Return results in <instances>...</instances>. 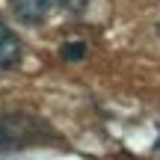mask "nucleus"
Wrapping results in <instances>:
<instances>
[{
    "mask_svg": "<svg viewBox=\"0 0 160 160\" xmlns=\"http://www.w3.org/2000/svg\"><path fill=\"white\" fill-rule=\"evenodd\" d=\"M57 139L45 119H36L30 113H3L0 116V154H12V151L36 148V145H48Z\"/></svg>",
    "mask_w": 160,
    "mask_h": 160,
    "instance_id": "1",
    "label": "nucleus"
},
{
    "mask_svg": "<svg viewBox=\"0 0 160 160\" xmlns=\"http://www.w3.org/2000/svg\"><path fill=\"white\" fill-rule=\"evenodd\" d=\"M12 12L21 18L24 24H42L48 18L59 15V12H77L83 9L89 0H9Z\"/></svg>",
    "mask_w": 160,
    "mask_h": 160,
    "instance_id": "2",
    "label": "nucleus"
},
{
    "mask_svg": "<svg viewBox=\"0 0 160 160\" xmlns=\"http://www.w3.org/2000/svg\"><path fill=\"white\" fill-rule=\"evenodd\" d=\"M18 59H21V42H18V36L0 21V71L15 68Z\"/></svg>",
    "mask_w": 160,
    "mask_h": 160,
    "instance_id": "3",
    "label": "nucleus"
},
{
    "mask_svg": "<svg viewBox=\"0 0 160 160\" xmlns=\"http://www.w3.org/2000/svg\"><path fill=\"white\" fill-rule=\"evenodd\" d=\"M62 57L65 59H83L86 57V45L83 42H68V45H62Z\"/></svg>",
    "mask_w": 160,
    "mask_h": 160,
    "instance_id": "4",
    "label": "nucleus"
},
{
    "mask_svg": "<svg viewBox=\"0 0 160 160\" xmlns=\"http://www.w3.org/2000/svg\"><path fill=\"white\" fill-rule=\"evenodd\" d=\"M154 151H157V157H160V133H157V139H154Z\"/></svg>",
    "mask_w": 160,
    "mask_h": 160,
    "instance_id": "5",
    "label": "nucleus"
}]
</instances>
